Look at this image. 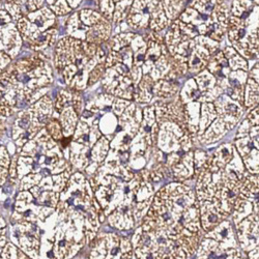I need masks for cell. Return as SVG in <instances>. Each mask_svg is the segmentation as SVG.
Masks as SVG:
<instances>
[{
    "mask_svg": "<svg viewBox=\"0 0 259 259\" xmlns=\"http://www.w3.org/2000/svg\"><path fill=\"white\" fill-rule=\"evenodd\" d=\"M243 259H248V258H247V256H246V255H244V257H243Z\"/></svg>",
    "mask_w": 259,
    "mask_h": 259,
    "instance_id": "9",
    "label": "cell"
},
{
    "mask_svg": "<svg viewBox=\"0 0 259 259\" xmlns=\"http://www.w3.org/2000/svg\"><path fill=\"white\" fill-rule=\"evenodd\" d=\"M195 255L196 259H243L245 254L239 242H219L204 234Z\"/></svg>",
    "mask_w": 259,
    "mask_h": 259,
    "instance_id": "2",
    "label": "cell"
},
{
    "mask_svg": "<svg viewBox=\"0 0 259 259\" xmlns=\"http://www.w3.org/2000/svg\"><path fill=\"white\" fill-rule=\"evenodd\" d=\"M248 80V72L232 71L227 79L226 94L233 101L244 106L245 90ZM245 107V106H244Z\"/></svg>",
    "mask_w": 259,
    "mask_h": 259,
    "instance_id": "5",
    "label": "cell"
},
{
    "mask_svg": "<svg viewBox=\"0 0 259 259\" xmlns=\"http://www.w3.org/2000/svg\"><path fill=\"white\" fill-rule=\"evenodd\" d=\"M259 105V85L251 78L248 77L246 90H245V100L244 106L247 110H252L253 108Z\"/></svg>",
    "mask_w": 259,
    "mask_h": 259,
    "instance_id": "6",
    "label": "cell"
},
{
    "mask_svg": "<svg viewBox=\"0 0 259 259\" xmlns=\"http://www.w3.org/2000/svg\"><path fill=\"white\" fill-rule=\"evenodd\" d=\"M239 197L252 204V214L259 215V176L250 175L247 172L241 183Z\"/></svg>",
    "mask_w": 259,
    "mask_h": 259,
    "instance_id": "4",
    "label": "cell"
},
{
    "mask_svg": "<svg viewBox=\"0 0 259 259\" xmlns=\"http://www.w3.org/2000/svg\"><path fill=\"white\" fill-rule=\"evenodd\" d=\"M234 229L244 254L249 253L259 245V215L250 214L235 225Z\"/></svg>",
    "mask_w": 259,
    "mask_h": 259,
    "instance_id": "3",
    "label": "cell"
},
{
    "mask_svg": "<svg viewBox=\"0 0 259 259\" xmlns=\"http://www.w3.org/2000/svg\"><path fill=\"white\" fill-rule=\"evenodd\" d=\"M248 77L253 79L259 85V60L254 64V67L249 70Z\"/></svg>",
    "mask_w": 259,
    "mask_h": 259,
    "instance_id": "7",
    "label": "cell"
},
{
    "mask_svg": "<svg viewBox=\"0 0 259 259\" xmlns=\"http://www.w3.org/2000/svg\"><path fill=\"white\" fill-rule=\"evenodd\" d=\"M25 259H29V258H28V257H27V258H25Z\"/></svg>",
    "mask_w": 259,
    "mask_h": 259,
    "instance_id": "10",
    "label": "cell"
},
{
    "mask_svg": "<svg viewBox=\"0 0 259 259\" xmlns=\"http://www.w3.org/2000/svg\"><path fill=\"white\" fill-rule=\"evenodd\" d=\"M256 59H259V49L257 51V56H256Z\"/></svg>",
    "mask_w": 259,
    "mask_h": 259,
    "instance_id": "8",
    "label": "cell"
},
{
    "mask_svg": "<svg viewBox=\"0 0 259 259\" xmlns=\"http://www.w3.org/2000/svg\"><path fill=\"white\" fill-rule=\"evenodd\" d=\"M234 146L247 172L259 176V124L252 125L245 119L235 137Z\"/></svg>",
    "mask_w": 259,
    "mask_h": 259,
    "instance_id": "1",
    "label": "cell"
}]
</instances>
